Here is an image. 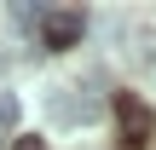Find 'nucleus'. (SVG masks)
Instances as JSON below:
<instances>
[{"label": "nucleus", "mask_w": 156, "mask_h": 150, "mask_svg": "<svg viewBox=\"0 0 156 150\" xmlns=\"http://www.w3.org/2000/svg\"><path fill=\"white\" fill-rule=\"evenodd\" d=\"M52 121H64V127H87L93 116H98V98H87L81 87H64V92H52Z\"/></svg>", "instance_id": "nucleus-1"}, {"label": "nucleus", "mask_w": 156, "mask_h": 150, "mask_svg": "<svg viewBox=\"0 0 156 150\" xmlns=\"http://www.w3.org/2000/svg\"><path fill=\"white\" fill-rule=\"evenodd\" d=\"M81 29H87L81 12H52V17H46V46H75Z\"/></svg>", "instance_id": "nucleus-2"}, {"label": "nucleus", "mask_w": 156, "mask_h": 150, "mask_svg": "<svg viewBox=\"0 0 156 150\" xmlns=\"http://www.w3.org/2000/svg\"><path fill=\"white\" fill-rule=\"evenodd\" d=\"M116 116H122V133H127L133 145L151 133V116H145V104H139V98H127V92H122V98H116Z\"/></svg>", "instance_id": "nucleus-3"}, {"label": "nucleus", "mask_w": 156, "mask_h": 150, "mask_svg": "<svg viewBox=\"0 0 156 150\" xmlns=\"http://www.w3.org/2000/svg\"><path fill=\"white\" fill-rule=\"evenodd\" d=\"M6 127H17V98H12V92L0 98V133H6Z\"/></svg>", "instance_id": "nucleus-4"}, {"label": "nucleus", "mask_w": 156, "mask_h": 150, "mask_svg": "<svg viewBox=\"0 0 156 150\" xmlns=\"http://www.w3.org/2000/svg\"><path fill=\"white\" fill-rule=\"evenodd\" d=\"M12 150H46V139H12Z\"/></svg>", "instance_id": "nucleus-5"}]
</instances>
